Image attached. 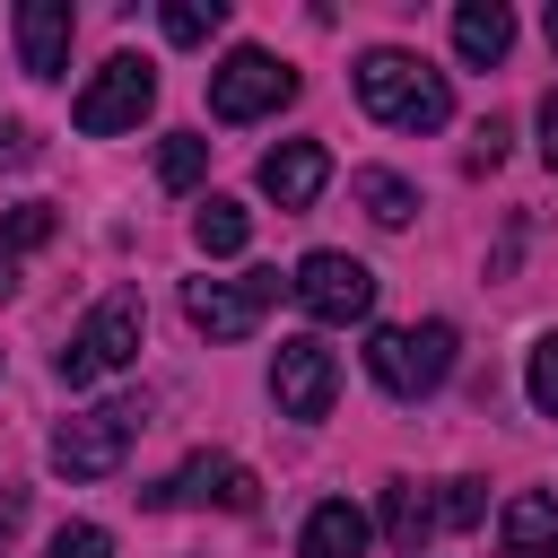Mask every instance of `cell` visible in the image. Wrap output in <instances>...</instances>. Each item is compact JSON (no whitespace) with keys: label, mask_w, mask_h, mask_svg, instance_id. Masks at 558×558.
<instances>
[{"label":"cell","mask_w":558,"mask_h":558,"mask_svg":"<svg viewBox=\"0 0 558 558\" xmlns=\"http://www.w3.org/2000/svg\"><path fill=\"white\" fill-rule=\"evenodd\" d=\"M357 105H366L375 122H392V131H445V122H453L445 70H427V61L401 52V44H375V52L357 61Z\"/></svg>","instance_id":"1"},{"label":"cell","mask_w":558,"mask_h":558,"mask_svg":"<svg viewBox=\"0 0 558 558\" xmlns=\"http://www.w3.org/2000/svg\"><path fill=\"white\" fill-rule=\"evenodd\" d=\"M366 375L392 401L436 392L453 375V323H384V331H366Z\"/></svg>","instance_id":"2"},{"label":"cell","mask_w":558,"mask_h":558,"mask_svg":"<svg viewBox=\"0 0 558 558\" xmlns=\"http://www.w3.org/2000/svg\"><path fill=\"white\" fill-rule=\"evenodd\" d=\"M140 323H148V314H140V296H131V288L96 296V314H87V323L70 331V349H61V384H70V392H87L96 375L131 366V357H140Z\"/></svg>","instance_id":"3"},{"label":"cell","mask_w":558,"mask_h":558,"mask_svg":"<svg viewBox=\"0 0 558 558\" xmlns=\"http://www.w3.org/2000/svg\"><path fill=\"white\" fill-rule=\"evenodd\" d=\"M140 418H148V401H105V410L61 418V427H52V471H70V480H113L122 453H131V436H140Z\"/></svg>","instance_id":"4"},{"label":"cell","mask_w":558,"mask_h":558,"mask_svg":"<svg viewBox=\"0 0 558 558\" xmlns=\"http://www.w3.org/2000/svg\"><path fill=\"white\" fill-rule=\"evenodd\" d=\"M296 96V70L279 61V52H262V44H235L218 70H209V113L218 122H262V113H279Z\"/></svg>","instance_id":"5"},{"label":"cell","mask_w":558,"mask_h":558,"mask_svg":"<svg viewBox=\"0 0 558 558\" xmlns=\"http://www.w3.org/2000/svg\"><path fill=\"white\" fill-rule=\"evenodd\" d=\"M157 105V70L140 61V52H113L87 87H78V105H70V122L87 131V140H113V131H140V113Z\"/></svg>","instance_id":"6"},{"label":"cell","mask_w":558,"mask_h":558,"mask_svg":"<svg viewBox=\"0 0 558 558\" xmlns=\"http://www.w3.org/2000/svg\"><path fill=\"white\" fill-rule=\"evenodd\" d=\"M270 401H279V418H296V427L331 418V401H340V357H331L314 331L279 340V357H270Z\"/></svg>","instance_id":"7"},{"label":"cell","mask_w":558,"mask_h":558,"mask_svg":"<svg viewBox=\"0 0 558 558\" xmlns=\"http://www.w3.org/2000/svg\"><path fill=\"white\" fill-rule=\"evenodd\" d=\"M288 288H296V305H305L314 323H366V314H375V270H366L357 253H331V244L305 253Z\"/></svg>","instance_id":"8"},{"label":"cell","mask_w":558,"mask_h":558,"mask_svg":"<svg viewBox=\"0 0 558 558\" xmlns=\"http://www.w3.org/2000/svg\"><path fill=\"white\" fill-rule=\"evenodd\" d=\"M270 296H279V270H244V279H192V288H183V314H192V331H209V340H244V331L270 314Z\"/></svg>","instance_id":"9"},{"label":"cell","mask_w":558,"mask_h":558,"mask_svg":"<svg viewBox=\"0 0 558 558\" xmlns=\"http://www.w3.org/2000/svg\"><path fill=\"white\" fill-rule=\"evenodd\" d=\"M253 471L235 462V453H192L174 480H157L148 488V506H227V514H253Z\"/></svg>","instance_id":"10"},{"label":"cell","mask_w":558,"mask_h":558,"mask_svg":"<svg viewBox=\"0 0 558 558\" xmlns=\"http://www.w3.org/2000/svg\"><path fill=\"white\" fill-rule=\"evenodd\" d=\"M323 183H331V148H323V140H279V148L262 157V192H270L279 209H314Z\"/></svg>","instance_id":"11"},{"label":"cell","mask_w":558,"mask_h":558,"mask_svg":"<svg viewBox=\"0 0 558 558\" xmlns=\"http://www.w3.org/2000/svg\"><path fill=\"white\" fill-rule=\"evenodd\" d=\"M17 61H26V78L70 70V0H26L17 9Z\"/></svg>","instance_id":"12"},{"label":"cell","mask_w":558,"mask_h":558,"mask_svg":"<svg viewBox=\"0 0 558 558\" xmlns=\"http://www.w3.org/2000/svg\"><path fill=\"white\" fill-rule=\"evenodd\" d=\"M497 541H506V558H549L558 549V497H541V488L506 497L497 506Z\"/></svg>","instance_id":"13"},{"label":"cell","mask_w":558,"mask_h":558,"mask_svg":"<svg viewBox=\"0 0 558 558\" xmlns=\"http://www.w3.org/2000/svg\"><path fill=\"white\" fill-rule=\"evenodd\" d=\"M506 44H514V9H506V0H462V9H453V52H462V61L488 70V61H506Z\"/></svg>","instance_id":"14"},{"label":"cell","mask_w":558,"mask_h":558,"mask_svg":"<svg viewBox=\"0 0 558 558\" xmlns=\"http://www.w3.org/2000/svg\"><path fill=\"white\" fill-rule=\"evenodd\" d=\"M296 549H305V558H366V514H357L349 497H323V506L305 514Z\"/></svg>","instance_id":"15"},{"label":"cell","mask_w":558,"mask_h":558,"mask_svg":"<svg viewBox=\"0 0 558 558\" xmlns=\"http://www.w3.org/2000/svg\"><path fill=\"white\" fill-rule=\"evenodd\" d=\"M427 532H436V497H427L418 480H384V541L418 558V541H427Z\"/></svg>","instance_id":"16"},{"label":"cell","mask_w":558,"mask_h":558,"mask_svg":"<svg viewBox=\"0 0 558 558\" xmlns=\"http://www.w3.org/2000/svg\"><path fill=\"white\" fill-rule=\"evenodd\" d=\"M349 183H357V201H366L375 227H410V218H418V183H410V174H392V166H357Z\"/></svg>","instance_id":"17"},{"label":"cell","mask_w":558,"mask_h":558,"mask_svg":"<svg viewBox=\"0 0 558 558\" xmlns=\"http://www.w3.org/2000/svg\"><path fill=\"white\" fill-rule=\"evenodd\" d=\"M192 235H201V253H209V262H227V253H244V244H253V209H244V201H201Z\"/></svg>","instance_id":"18"},{"label":"cell","mask_w":558,"mask_h":558,"mask_svg":"<svg viewBox=\"0 0 558 558\" xmlns=\"http://www.w3.org/2000/svg\"><path fill=\"white\" fill-rule=\"evenodd\" d=\"M201 174H209V140H201V131H166V140H157V183H166V192H192Z\"/></svg>","instance_id":"19"},{"label":"cell","mask_w":558,"mask_h":558,"mask_svg":"<svg viewBox=\"0 0 558 558\" xmlns=\"http://www.w3.org/2000/svg\"><path fill=\"white\" fill-rule=\"evenodd\" d=\"M218 17H227V0H166V9H157V26H166L174 44H209Z\"/></svg>","instance_id":"20"},{"label":"cell","mask_w":558,"mask_h":558,"mask_svg":"<svg viewBox=\"0 0 558 558\" xmlns=\"http://www.w3.org/2000/svg\"><path fill=\"white\" fill-rule=\"evenodd\" d=\"M44 235H52V201H17V209L0 218V253H9V262H17V253H35Z\"/></svg>","instance_id":"21"},{"label":"cell","mask_w":558,"mask_h":558,"mask_svg":"<svg viewBox=\"0 0 558 558\" xmlns=\"http://www.w3.org/2000/svg\"><path fill=\"white\" fill-rule=\"evenodd\" d=\"M523 392H532V410H541V418H558V331H541V340H532Z\"/></svg>","instance_id":"22"},{"label":"cell","mask_w":558,"mask_h":558,"mask_svg":"<svg viewBox=\"0 0 558 558\" xmlns=\"http://www.w3.org/2000/svg\"><path fill=\"white\" fill-rule=\"evenodd\" d=\"M480 514H488V488H480V480H445V488H436V523L462 532V523H480Z\"/></svg>","instance_id":"23"},{"label":"cell","mask_w":558,"mask_h":558,"mask_svg":"<svg viewBox=\"0 0 558 558\" xmlns=\"http://www.w3.org/2000/svg\"><path fill=\"white\" fill-rule=\"evenodd\" d=\"M44 558H113V532H105V523H61Z\"/></svg>","instance_id":"24"},{"label":"cell","mask_w":558,"mask_h":558,"mask_svg":"<svg viewBox=\"0 0 558 558\" xmlns=\"http://www.w3.org/2000/svg\"><path fill=\"white\" fill-rule=\"evenodd\" d=\"M497 157H506V122L488 113V122H480V140H471V166H497Z\"/></svg>","instance_id":"25"},{"label":"cell","mask_w":558,"mask_h":558,"mask_svg":"<svg viewBox=\"0 0 558 558\" xmlns=\"http://www.w3.org/2000/svg\"><path fill=\"white\" fill-rule=\"evenodd\" d=\"M35 157V131L26 122H0V166H26Z\"/></svg>","instance_id":"26"},{"label":"cell","mask_w":558,"mask_h":558,"mask_svg":"<svg viewBox=\"0 0 558 558\" xmlns=\"http://www.w3.org/2000/svg\"><path fill=\"white\" fill-rule=\"evenodd\" d=\"M541 166H549V174H558V87H549V96H541Z\"/></svg>","instance_id":"27"},{"label":"cell","mask_w":558,"mask_h":558,"mask_svg":"<svg viewBox=\"0 0 558 558\" xmlns=\"http://www.w3.org/2000/svg\"><path fill=\"white\" fill-rule=\"evenodd\" d=\"M17 523H26V488H9V497H0V541H17Z\"/></svg>","instance_id":"28"},{"label":"cell","mask_w":558,"mask_h":558,"mask_svg":"<svg viewBox=\"0 0 558 558\" xmlns=\"http://www.w3.org/2000/svg\"><path fill=\"white\" fill-rule=\"evenodd\" d=\"M9 288H17V262H9V253H0V296H9Z\"/></svg>","instance_id":"29"},{"label":"cell","mask_w":558,"mask_h":558,"mask_svg":"<svg viewBox=\"0 0 558 558\" xmlns=\"http://www.w3.org/2000/svg\"><path fill=\"white\" fill-rule=\"evenodd\" d=\"M549 52H558V9H549Z\"/></svg>","instance_id":"30"},{"label":"cell","mask_w":558,"mask_h":558,"mask_svg":"<svg viewBox=\"0 0 558 558\" xmlns=\"http://www.w3.org/2000/svg\"><path fill=\"white\" fill-rule=\"evenodd\" d=\"M549 558H558V549H549Z\"/></svg>","instance_id":"31"}]
</instances>
